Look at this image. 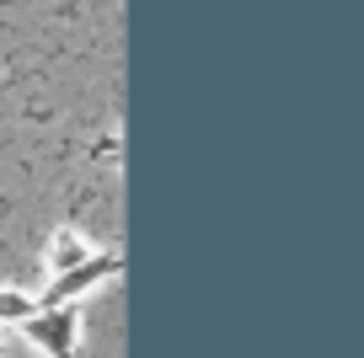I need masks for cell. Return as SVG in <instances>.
Returning a JSON list of instances; mask_svg holds the SVG:
<instances>
[{
	"mask_svg": "<svg viewBox=\"0 0 364 358\" xmlns=\"http://www.w3.org/2000/svg\"><path fill=\"white\" fill-rule=\"evenodd\" d=\"M118 273H124V257H118V251H91V257L75 262V268L48 273L43 294H33V300H38V310H54V305H80L97 283L118 278Z\"/></svg>",
	"mask_w": 364,
	"mask_h": 358,
	"instance_id": "1",
	"label": "cell"
},
{
	"mask_svg": "<svg viewBox=\"0 0 364 358\" xmlns=\"http://www.w3.org/2000/svg\"><path fill=\"white\" fill-rule=\"evenodd\" d=\"M16 332L48 358H75V337H80V305H54V310H33Z\"/></svg>",
	"mask_w": 364,
	"mask_h": 358,
	"instance_id": "2",
	"label": "cell"
},
{
	"mask_svg": "<svg viewBox=\"0 0 364 358\" xmlns=\"http://www.w3.org/2000/svg\"><path fill=\"white\" fill-rule=\"evenodd\" d=\"M86 257H91V246L80 241L75 224L54 230V241H48V273H65V268H75V262H86Z\"/></svg>",
	"mask_w": 364,
	"mask_h": 358,
	"instance_id": "3",
	"label": "cell"
},
{
	"mask_svg": "<svg viewBox=\"0 0 364 358\" xmlns=\"http://www.w3.org/2000/svg\"><path fill=\"white\" fill-rule=\"evenodd\" d=\"M0 358H6V353H0Z\"/></svg>",
	"mask_w": 364,
	"mask_h": 358,
	"instance_id": "5",
	"label": "cell"
},
{
	"mask_svg": "<svg viewBox=\"0 0 364 358\" xmlns=\"http://www.w3.org/2000/svg\"><path fill=\"white\" fill-rule=\"evenodd\" d=\"M33 310H38L33 294H22V289H0V326H22Z\"/></svg>",
	"mask_w": 364,
	"mask_h": 358,
	"instance_id": "4",
	"label": "cell"
}]
</instances>
